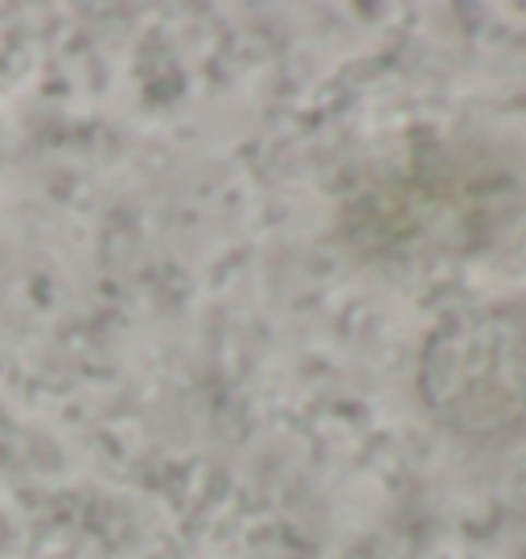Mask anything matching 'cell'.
<instances>
[{
    "mask_svg": "<svg viewBox=\"0 0 526 559\" xmlns=\"http://www.w3.org/2000/svg\"><path fill=\"white\" fill-rule=\"evenodd\" d=\"M526 210L502 153L474 140H420L367 165L337 202V235L379 263L465 260L493 247Z\"/></svg>",
    "mask_w": 526,
    "mask_h": 559,
    "instance_id": "cell-1",
    "label": "cell"
},
{
    "mask_svg": "<svg viewBox=\"0 0 526 559\" xmlns=\"http://www.w3.org/2000/svg\"><path fill=\"white\" fill-rule=\"evenodd\" d=\"M416 386L444 432L510 444L526 432V300L456 309L423 337Z\"/></svg>",
    "mask_w": 526,
    "mask_h": 559,
    "instance_id": "cell-2",
    "label": "cell"
}]
</instances>
